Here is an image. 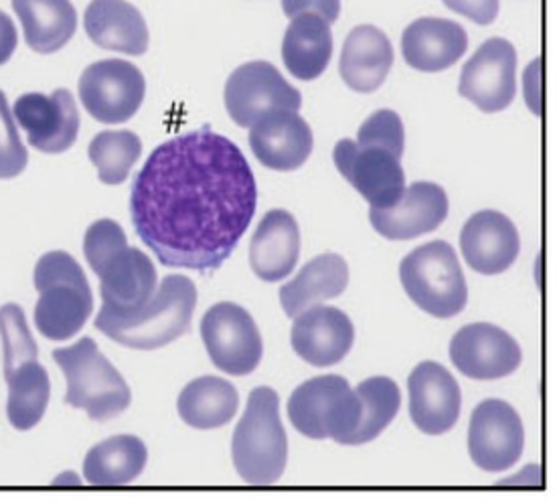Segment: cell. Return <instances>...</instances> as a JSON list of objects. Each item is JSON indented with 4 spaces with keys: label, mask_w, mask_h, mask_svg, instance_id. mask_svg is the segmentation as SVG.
<instances>
[{
    "label": "cell",
    "mask_w": 557,
    "mask_h": 502,
    "mask_svg": "<svg viewBox=\"0 0 557 502\" xmlns=\"http://www.w3.org/2000/svg\"><path fill=\"white\" fill-rule=\"evenodd\" d=\"M394 65V49L382 29L361 25L349 33L343 45L338 72L343 81L359 93H371L383 86Z\"/></svg>",
    "instance_id": "cell-26"
},
{
    "label": "cell",
    "mask_w": 557,
    "mask_h": 502,
    "mask_svg": "<svg viewBox=\"0 0 557 502\" xmlns=\"http://www.w3.org/2000/svg\"><path fill=\"white\" fill-rule=\"evenodd\" d=\"M4 381L9 385L7 415L13 428L29 431L45 417L51 398L49 373L39 363V349L25 312L16 304L0 309Z\"/></svg>",
    "instance_id": "cell-4"
},
{
    "label": "cell",
    "mask_w": 557,
    "mask_h": 502,
    "mask_svg": "<svg viewBox=\"0 0 557 502\" xmlns=\"http://www.w3.org/2000/svg\"><path fill=\"white\" fill-rule=\"evenodd\" d=\"M462 255L476 274L499 276L513 266L521 239L513 222L499 211H479L460 234Z\"/></svg>",
    "instance_id": "cell-22"
},
{
    "label": "cell",
    "mask_w": 557,
    "mask_h": 502,
    "mask_svg": "<svg viewBox=\"0 0 557 502\" xmlns=\"http://www.w3.org/2000/svg\"><path fill=\"white\" fill-rule=\"evenodd\" d=\"M201 339L211 363L227 375L244 377L260 367L264 344L250 312L220 302L201 321Z\"/></svg>",
    "instance_id": "cell-10"
},
{
    "label": "cell",
    "mask_w": 557,
    "mask_h": 502,
    "mask_svg": "<svg viewBox=\"0 0 557 502\" xmlns=\"http://www.w3.org/2000/svg\"><path fill=\"white\" fill-rule=\"evenodd\" d=\"M18 37H16V27L13 18L0 11V65L9 63L13 53L16 51Z\"/></svg>",
    "instance_id": "cell-39"
},
{
    "label": "cell",
    "mask_w": 557,
    "mask_h": 502,
    "mask_svg": "<svg viewBox=\"0 0 557 502\" xmlns=\"http://www.w3.org/2000/svg\"><path fill=\"white\" fill-rule=\"evenodd\" d=\"M88 154L103 185H122L143 156V140L131 130H106L91 140Z\"/></svg>",
    "instance_id": "cell-33"
},
{
    "label": "cell",
    "mask_w": 557,
    "mask_h": 502,
    "mask_svg": "<svg viewBox=\"0 0 557 502\" xmlns=\"http://www.w3.org/2000/svg\"><path fill=\"white\" fill-rule=\"evenodd\" d=\"M25 41L35 53L49 55L72 41L77 13L72 0H13Z\"/></svg>",
    "instance_id": "cell-29"
},
{
    "label": "cell",
    "mask_w": 557,
    "mask_h": 502,
    "mask_svg": "<svg viewBox=\"0 0 557 502\" xmlns=\"http://www.w3.org/2000/svg\"><path fill=\"white\" fill-rule=\"evenodd\" d=\"M450 361L462 375L476 381H495L519 369L523 353L519 342L495 325L460 328L450 342Z\"/></svg>",
    "instance_id": "cell-17"
},
{
    "label": "cell",
    "mask_w": 557,
    "mask_h": 502,
    "mask_svg": "<svg viewBox=\"0 0 557 502\" xmlns=\"http://www.w3.org/2000/svg\"><path fill=\"white\" fill-rule=\"evenodd\" d=\"M469 49V35L455 21L424 16L413 21L401 35L406 63L425 74L453 67Z\"/></svg>",
    "instance_id": "cell-23"
},
{
    "label": "cell",
    "mask_w": 557,
    "mask_h": 502,
    "mask_svg": "<svg viewBox=\"0 0 557 502\" xmlns=\"http://www.w3.org/2000/svg\"><path fill=\"white\" fill-rule=\"evenodd\" d=\"M361 401V417L357 428L349 436L347 445H363L380 438L385 428L396 419L401 393L396 381L387 377H371L355 389Z\"/></svg>",
    "instance_id": "cell-32"
},
{
    "label": "cell",
    "mask_w": 557,
    "mask_h": 502,
    "mask_svg": "<svg viewBox=\"0 0 557 502\" xmlns=\"http://www.w3.org/2000/svg\"><path fill=\"white\" fill-rule=\"evenodd\" d=\"M13 116L30 147L45 154L70 150L79 134V112L70 89H55L49 96L25 93L16 100Z\"/></svg>",
    "instance_id": "cell-16"
},
{
    "label": "cell",
    "mask_w": 557,
    "mask_h": 502,
    "mask_svg": "<svg viewBox=\"0 0 557 502\" xmlns=\"http://www.w3.org/2000/svg\"><path fill=\"white\" fill-rule=\"evenodd\" d=\"M357 142L387 148L399 159L406 150V130L401 118L392 110H380L363 122L357 134Z\"/></svg>",
    "instance_id": "cell-35"
},
{
    "label": "cell",
    "mask_w": 557,
    "mask_h": 502,
    "mask_svg": "<svg viewBox=\"0 0 557 502\" xmlns=\"http://www.w3.org/2000/svg\"><path fill=\"white\" fill-rule=\"evenodd\" d=\"M258 187L244 152L209 128L150 152L134 177V229L166 267L220 269L248 231Z\"/></svg>",
    "instance_id": "cell-1"
},
{
    "label": "cell",
    "mask_w": 557,
    "mask_h": 502,
    "mask_svg": "<svg viewBox=\"0 0 557 502\" xmlns=\"http://www.w3.org/2000/svg\"><path fill=\"white\" fill-rule=\"evenodd\" d=\"M33 284L39 292L35 326L45 339H74L94 311V294L82 266L65 251H49L37 262Z\"/></svg>",
    "instance_id": "cell-6"
},
{
    "label": "cell",
    "mask_w": 557,
    "mask_h": 502,
    "mask_svg": "<svg viewBox=\"0 0 557 502\" xmlns=\"http://www.w3.org/2000/svg\"><path fill=\"white\" fill-rule=\"evenodd\" d=\"M444 4L476 25H491L499 16V0H444Z\"/></svg>",
    "instance_id": "cell-36"
},
{
    "label": "cell",
    "mask_w": 557,
    "mask_h": 502,
    "mask_svg": "<svg viewBox=\"0 0 557 502\" xmlns=\"http://www.w3.org/2000/svg\"><path fill=\"white\" fill-rule=\"evenodd\" d=\"M312 130L293 110H274L250 128V147L265 168L288 173L307 163L312 152Z\"/></svg>",
    "instance_id": "cell-21"
},
{
    "label": "cell",
    "mask_w": 557,
    "mask_h": 502,
    "mask_svg": "<svg viewBox=\"0 0 557 502\" xmlns=\"http://www.w3.org/2000/svg\"><path fill=\"white\" fill-rule=\"evenodd\" d=\"M331 55V23L312 13L293 16L282 43V60L286 70L300 81H312L324 74Z\"/></svg>",
    "instance_id": "cell-28"
},
{
    "label": "cell",
    "mask_w": 557,
    "mask_h": 502,
    "mask_svg": "<svg viewBox=\"0 0 557 502\" xmlns=\"http://www.w3.org/2000/svg\"><path fill=\"white\" fill-rule=\"evenodd\" d=\"M458 93L484 114L509 108L517 96V51L507 39H488L467 61Z\"/></svg>",
    "instance_id": "cell-15"
},
{
    "label": "cell",
    "mask_w": 557,
    "mask_h": 502,
    "mask_svg": "<svg viewBox=\"0 0 557 502\" xmlns=\"http://www.w3.org/2000/svg\"><path fill=\"white\" fill-rule=\"evenodd\" d=\"M84 255L100 278L102 306L108 311H134L148 302L159 286L152 262L143 251L128 246L124 229L112 219L89 225Z\"/></svg>",
    "instance_id": "cell-3"
},
{
    "label": "cell",
    "mask_w": 557,
    "mask_h": 502,
    "mask_svg": "<svg viewBox=\"0 0 557 502\" xmlns=\"http://www.w3.org/2000/svg\"><path fill=\"white\" fill-rule=\"evenodd\" d=\"M399 280L418 309L442 321L460 314L469 304L462 267L446 241H430L406 255L399 266Z\"/></svg>",
    "instance_id": "cell-8"
},
{
    "label": "cell",
    "mask_w": 557,
    "mask_h": 502,
    "mask_svg": "<svg viewBox=\"0 0 557 502\" xmlns=\"http://www.w3.org/2000/svg\"><path fill=\"white\" fill-rule=\"evenodd\" d=\"M410 417L413 426L425 436H442L455 428L462 396L453 373L438 363L425 361L411 371Z\"/></svg>",
    "instance_id": "cell-18"
},
{
    "label": "cell",
    "mask_w": 557,
    "mask_h": 502,
    "mask_svg": "<svg viewBox=\"0 0 557 502\" xmlns=\"http://www.w3.org/2000/svg\"><path fill=\"white\" fill-rule=\"evenodd\" d=\"M223 100L230 118L242 128H251L274 110L298 112L302 105L300 91L293 88L268 61L239 65L225 84Z\"/></svg>",
    "instance_id": "cell-12"
},
{
    "label": "cell",
    "mask_w": 557,
    "mask_h": 502,
    "mask_svg": "<svg viewBox=\"0 0 557 502\" xmlns=\"http://www.w3.org/2000/svg\"><path fill=\"white\" fill-rule=\"evenodd\" d=\"M29 152L16 130L15 116L0 91V178H15L27 168Z\"/></svg>",
    "instance_id": "cell-34"
},
{
    "label": "cell",
    "mask_w": 557,
    "mask_h": 502,
    "mask_svg": "<svg viewBox=\"0 0 557 502\" xmlns=\"http://www.w3.org/2000/svg\"><path fill=\"white\" fill-rule=\"evenodd\" d=\"M448 215V197L436 183H413L396 205L371 209L369 222L389 241H408L441 227Z\"/></svg>",
    "instance_id": "cell-19"
},
{
    "label": "cell",
    "mask_w": 557,
    "mask_h": 502,
    "mask_svg": "<svg viewBox=\"0 0 557 502\" xmlns=\"http://www.w3.org/2000/svg\"><path fill=\"white\" fill-rule=\"evenodd\" d=\"M84 29L91 43L106 51L133 58L147 53V21L128 0H91L84 15Z\"/></svg>",
    "instance_id": "cell-24"
},
{
    "label": "cell",
    "mask_w": 557,
    "mask_h": 502,
    "mask_svg": "<svg viewBox=\"0 0 557 502\" xmlns=\"http://www.w3.org/2000/svg\"><path fill=\"white\" fill-rule=\"evenodd\" d=\"M77 91L91 118L102 124H124L145 102L147 79L128 61L103 60L86 67Z\"/></svg>",
    "instance_id": "cell-11"
},
{
    "label": "cell",
    "mask_w": 557,
    "mask_h": 502,
    "mask_svg": "<svg viewBox=\"0 0 557 502\" xmlns=\"http://www.w3.org/2000/svg\"><path fill=\"white\" fill-rule=\"evenodd\" d=\"M290 340L296 355L308 365L324 369L351 353L355 326L345 312L317 304L296 316Z\"/></svg>",
    "instance_id": "cell-20"
},
{
    "label": "cell",
    "mask_w": 557,
    "mask_h": 502,
    "mask_svg": "<svg viewBox=\"0 0 557 502\" xmlns=\"http://www.w3.org/2000/svg\"><path fill=\"white\" fill-rule=\"evenodd\" d=\"M525 429L519 414L500 399H486L472 412L469 454L484 473L511 470L523 456Z\"/></svg>",
    "instance_id": "cell-14"
},
{
    "label": "cell",
    "mask_w": 557,
    "mask_h": 502,
    "mask_svg": "<svg viewBox=\"0 0 557 502\" xmlns=\"http://www.w3.org/2000/svg\"><path fill=\"white\" fill-rule=\"evenodd\" d=\"M239 407V396L232 384L221 377H199L187 385L176 410L181 419L195 429H218L227 426Z\"/></svg>",
    "instance_id": "cell-31"
},
{
    "label": "cell",
    "mask_w": 557,
    "mask_h": 502,
    "mask_svg": "<svg viewBox=\"0 0 557 502\" xmlns=\"http://www.w3.org/2000/svg\"><path fill=\"white\" fill-rule=\"evenodd\" d=\"M349 267L337 253H324L308 262L298 276L280 288V304L286 316L296 318L310 306L338 298L347 290Z\"/></svg>",
    "instance_id": "cell-27"
},
{
    "label": "cell",
    "mask_w": 557,
    "mask_h": 502,
    "mask_svg": "<svg viewBox=\"0 0 557 502\" xmlns=\"http://www.w3.org/2000/svg\"><path fill=\"white\" fill-rule=\"evenodd\" d=\"M300 255V229L288 211H268L251 237L250 264L264 281L288 278Z\"/></svg>",
    "instance_id": "cell-25"
},
{
    "label": "cell",
    "mask_w": 557,
    "mask_h": 502,
    "mask_svg": "<svg viewBox=\"0 0 557 502\" xmlns=\"http://www.w3.org/2000/svg\"><path fill=\"white\" fill-rule=\"evenodd\" d=\"M195 306V284L187 276H166L152 298L134 311L114 312L102 306L96 328L122 347L157 351L189 332Z\"/></svg>",
    "instance_id": "cell-2"
},
{
    "label": "cell",
    "mask_w": 557,
    "mask_h": 502,
    "mask_svg": "<svg viewBox=\"0 0 557 502\" xmlns=\"http://www.w3.org/2000/svg\"><path fill=\"white\" fill-rule=\"evenodd\" d=\"M282 9L290 18L312 13L323 16L333 25L341 15V0H282Z\"/></svg>",
    "instance_id": "cell-37"
},
{
    "label": "cell",
    "mask_w": 557,
    "mask_h": 502,
    "mask_svg": "<svg viewBox=\"0 0 557 502\" xmlns=\"http://www.w3.org/2000/svg\"><path fill=\"white\" fill-rule=\"evenodd\" d=\"M333 159L338 173L351 183L371 209L392 208L406 191L401 159L387 148L345 138L337 142Z\"/></svg>",
    "instance_id": "cell-13"
},
{
    "label": "cell",
    "mask_w": 557,
    "mask_h": 502,
    "mask_svg": "<svg viewBox=\"0 0 557 502\" xmlns=\"http://www.w3.org/2000/svg\"><path fill=\"white\" fill-rule=\"evenodd\" d=\"M288 417L296 431L310 440L347 445L361 417V401L347 379L324 375L294 391L288 399Z\"/></svg>",
    "instance_id": "cell-9"
},
{
    "label": "cell",
    "mask_w": 557,
    "mask_h": 502,
    "mask_svg": "<svg viewBox=\"0 0 557 502\" xmlns=\"http://www.w3.org/2000/svg\"><path fill=\"white\" fill-rule=\"evenodd\" d=\"M63 487H79V478L75 476V474H61L59 478H55V482H53V488H63Z\"/></svg>",
    "instance_id": "cell-40"
},
{
    "label": "cell",
    "mask_w": 557,
    "mask_h": 502,
    "mask_svg": "<svg viewBox=\"0 0 557 502\" xmlns=\"http://www.w3.org/2000/svg\"><path fill=\"white\" fill-rule=\"evenodd\" d=\"M147 462V445L140 438L116 436L89 450L84 462V478L89 487H126L143 474Z\"/></svg>",
    "instance_id": "cell-30"
},
{
    "label": "cell",
    "mask_w": 557,
    "mask_h": 502,
    "mask_svg": "<svg viewBox=\"0 0 557 502\" xmlns=\"http://www.w3.org/2000/svg\"><path fill=\"white\" fill-rule=\"evenodd\" d=\"M523 96L528 102L529 110L535 116L543 114V60L537 58L529 63L525 74H523Z\"/></svg>",
    "instance_id": "cell-38"
},
{
    "label": "cell",
    "mask_w": 557,
    "mask_h": 502,
    "mask_svg": "<svg viewBox=\"0 0 557 502\" xmlns=\"http://www.w3.org/2000/svg\"><path fill=\"white\" fill-rule=\"evenodd\" d=\"M53 361L67 381L65 403L84 410L91 422H110L131 407V387L102 355L96 340L86 337L72 347L58 349Z\"/></svg>",
    "instance_id": "cell-7"
},
{
    "label": "cell",
    "mask_w": 557,
    "mask_h": 502,
    "mask_svg": "<svg viewBox=\"0 0 557 502\" xmlns=\"http://www.w3.org/2000/svg\"><path fill=\"white\" fill-rule=\"evenodd\" d=\"M232 459L239 478L250 487H272L282 478L288 462V438L274 389L251 391L246 414L234 431Z\"/></svg>",
    "instance_id": "cell-5"
}]
</instances>
